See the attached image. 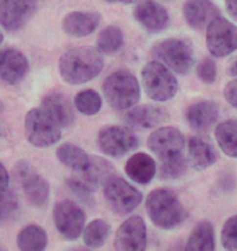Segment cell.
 <instances>
[{"label": "cell", "mask_w": 237, "mask_h": 251, "mask_svg": "<svg viewBox=\"0 0 237 251\" xmlns=\"http://www.w3.org/2000/svg\"><path fill=\"white\" fill-rule=\"evenodd\" d=\"M153 57L163 62L175 74H189L195 65V52L187 39L169 38L159 41L153 48Z\"/></svg>", "instance_id": "obj_5"}, {"label": "cell", "mask_w": 237, "mask_h": 251, "mask_svg": "<svg viewBox=\"0 0 237 251\" xmlns=\"http://www.w3.org/2000/svg\"><path fill=\"white\" fill-rule=\"evenodd\" d=\"M221 243L224 250H237V215H233L224 222L221 230Z\"/></svg>", "instance_id": "obj_34"}, {"label": "cell", "mask_w": 237, "mask_h": 251, "mask_svg": "<svg viewBox=\"0 0 237 251\" xmlns=\"http://www.w3.org/2000/svg\"><path fill=\"white\" fill-rule=\"evenodd\" d=\"M43 109H46L60 127H68L75 119L68 100L62 93H49L43 100Z\"/></svg>", "instance_id": "obj_24"}, {"label": "cell", "mask_w": 237, "mask_h": 251, "mask_svg": "<svg viewBox=\"0 0 237 251\" xmlns=\"http://www.w3.org/2000/svg\"><path fill=\"white\" fill-rule=\"evenodd\" d=\"M3 3V0H0V5H2Z\"/></svg>", "instance_id": "obj_44"}, {"label": "cell", "mask_w": 237, "mask_h": 251, "mask_svg": "<svg viewBox=\"0 0 237 251\" xmlns=\"http://www.w3.org/2000/svg\"><path fill=\"white\" fill-rule=\"evenodd\" d=\"M60 129L62 127L43 108H34L24 116V135H26L28 142L34 147L46 149L57 144L62 137Z\"/></svg>", "instance_id": "obj_6"}, {"label": "cell", "mask_w": 237, "mask_h": 251, "mask_svg": "<svg viewBox=\"0 0 237 251\" xmlns=\"http://www.w3.org/2000/svg\"><path fill=\"white\" fill-rule=\"evenodd\" d=\"M101 23V15L96 12H72L65 15L62 28L68 36L85 38L93 34Z\"/></svg>", "instance_id": "obj_18"}, {"label": "cell", "mask_w": 237, "mask_h": 251, "mask_svg": "<svg viewBox=\"0 0 237 251\" xmlns=\"http://www.w3.org/2000/svg\"><path fill=\"white\" fill-rule=\"evenodd\" d=\"M215 137L228 157L237 158V119H228L216 126Z\"/></svg>", "instance_id": "obj_25"}, {"label": "cell", "mask_w": 237, "mask_h": 251, "mask_svg": "<svg viewBox=\"0 0 237 251\" xmlns=\"http://www.w3.org/2000/svg\"><path fill=\"white\" fill-rule=\"evenodd\" d=\"M77 175L82 181H85L94 191L96 186H103L110 176H114V167L108 160H104L101 157H89L88 167Z\"/></svg>", "instance_id": "obj_23"}, {"label": "cell", "mask_w": 237, "mask_h": 251, "mask_svg": "<svg viewBox=\"0 0 237 251\" xmlns=\"http://www.w3.org/2000/svg\"><path fill=\"white\" fill-rule=\"evenodd\" d=\"M142 83L145 93L159 103L172 100L179 90L174 72L159 61H151L142 69Z\"/></svg>", "instance_id": "obj_4"}, {"label": "cell", "mask_w": 237, "mask_h": 251, "mask_svg": "<svg viewBox=\"0 0 237 251\" xmlns=\"http://www.w3.org/2000/svg\"><path fill=\"white\" fill-rule=\"evenodd\" d=\"M148 147L159 160L175 157L184 152L185 139L182 132L175 127H159L148 139Z\"/></svg>", "instance_id": "obj_12"}, {"label": "cell", "mask_w": 237, "mask_h": 251, "mask_svg": "<svg viewBox=\"0 0 237 251\" xmlns=\"http://www.w3.org/2000/svg\"><path fill=\"white\" fill-rule=\"evenodd\" d=\"M108 2H124V0H108Z\"/></svg>", "instance_id": "obj_43"}, {"label": "cell", "mask_w": 237, "mask_h": 251, "mask_svg": "<svg viewBox=\"0 0 237 251\" xmlns=\"http://www.w3.org/2000/svg\"><path fill=\"white\" fill-rule=\"evenodd\" d=\"M187 158L182 153L175 155V157L164 158L159 163V176L163 179H177L184 176L187 172Z\"/></svg>", "instance_id": "obj_32"}, {"label": "cell", "mask_w": 237, "mask_h": 251, "mask_svg": "<svg viewBox=\"0 0 237 251\" xmlns=\"http://www.w3.org/2000/svg\"><path fill=\"white\" fill-rule=\"evenodd\" d=\"M206 48L215 57L233 54L237 49V26L226 18H215L206 26Z\"/></svg>", "instance_id": "obj_9"}, {"label": "cell", "mask_w": 237, "mask_h": 251, "mask_svg": "<svg viewBox=\"0 0 237 251\" xmlns=\"http://www.w3.org/2000/svg\"><path fill=\"white\" fill-rule=\"evenodd\" d=\"M156 162L148 153H135L125 163V173L137 184H148L156 176Z\"/></svg>", "instance_id": "obj_21"}, {"label": "cell", "mask_w": 237, "mask_h": 251, "mask_svg": "<svg viewBox=\"0 0 237 251\" xmlns=\"http://www.w3.org/2000/svg\"><path fill=\"white\" fill-rule=\"evenodd\" d=\"M38 0H3L0 5V26L17 31L36 12Z\"/></svg>", "instance_id": "obj_14"}, {"label": "cell", "mask_w": 237, "mask_h": 251, "mask_svg": "<svg viewBox=\"0 0 237 251\" xmlns=\"http://www.w3.org/2000/svg\"><path fill=\"white\" fill-rule=\"evenodd\" d=\"M187 152H189L187 162L192 168L196 170V172L210 168L211 165H215L216 160H218L211 144L206 142V140L201 137H192L189 140Z\"/></svg>", "instance_id": "obj_22"}, {"label": "cell", "mask_w": 237, "mask_h": 251, "mask_svg": "<svg viewBox=\"0 0 237 251\" xmlns=\"http://www.w3.org/2000/svg\"><path fill=\"white\" fill-rule=\"evenodd\" d=\"M226 8H228L231 17L237 20V0H226Z\"/></svg>", "instance_id": "obj_38"}, {"label": "cell", "mask_w": 237, "mask_h": 251, "mask_svg": "<svg viewBox=\"0 0 237 251\" xmlns=\"http://www.w3.org/2000/svg\"><path fill=\"white\" fill-rule=\"evenodd\" d=\"M219 17V8L211 0H185L184 18L190 28L203 29Z\"/></svg>", "instance_id": "obj_17"}, {"label": "cell", "mask_w": 237, "mask_h": 251, "mask_svg": "<svg viewBox=\"0 0 237 251\" xmlns=\"http://www.w3.org/2000/svg\"><path fill=\"white\" fill-rule=\"evenodd\" d=\"M124 44V34H122V29L119 26H110L104 28L101 31L99 38H98V49L103 54H114L117 52Z\"/></svg>", "instance_id": "obj_30"}, {"label": "cell", "mask_w": 237, "mask_h": 251, "mask_svg": "<svg viewBox=\"0 0 237 251\" xmlns=\"http://www.w3.org/2000/svg\"><path fill=\"white\" fill-rule=\"evenodd\" d=\"M219 116V108L215 101L203 100V101H196L190 104L185 113V119L192 129L195 130H205L211 127Z\"/></svg>", "instance_id": "obj_20"}, {"label": "cell", "mask_w": 237, "mask_h": 251, "mask_svg": "<svg viewBox=\"0 0 237 251\" xmlns=\"http://www.w3.org/2000/svg\"><path fill=\"white\" fill-rule=\"evenodd\" d=\"M18 210V198L13 191H0V222L12 219Z\"/></svg>", "instance_id": "obj_33"}, {"label": "cell", "mask_w": 237, "mask_h": 251, "mask_svg": "<svg viewBox=\"0 0 237 251\" xmlns=\"http://www.w3.org/2000/svg\"><path fill=\"white\" fill-rule=\"evenodd\" d=\"M114 247L119 251H142L146 248V225L138 215H132L115 233Z\"/></svg>", "instance_id": "obj_13"}, {"label": "cell", "mask_w": 237, "mask_h": 251, "mask_svg": "<svg viewBox=\"0 0 237 251\" xmlns=\"http://www.w3.org/2000/svg\"><path fill=\"white\" fill-rule=\"evenodd\" d=\"M110 233V225L103 219H94L83 228V242L89 248H99L106 243Z\"/></svg>", "instance_id": "obj_29"}, {"label": "cell", "mask_w": 237, "mask_h": 251, "mask_svg": "<svg viewBox=\"0 0 237 251\" xmlns=\"http://www.w3.org/2000/svg\"><path fill=\"white\" fill-rule=\"evenodd\" d=\"M54 224L62 238L73 242L82 237L83 228L86 225V215L83 209L73 201H60L54 207Z\"/></svg>", "instance_id": "obj_7"}, {"label": "cell", "mask_w": 237, "mask_h": 251, "mask_svg": "<svg viewBox=\"0 0 237 251\" xmlns=\"http://www.w3.org/2000/svg\"><path fill=\"white\" fill-rule=\"evenodd\" d=\"M28 59L18 49L8 48L0 51V80L7 85H17L26 77Z\"/></svg>", "instance_id": "obj_16"}, {"label": "cell", "mask_w": 237, "mask_h": 251, "mask_svg": "<svg viewBox=\"0 0 237 251\" xmlns=\"http://www.w3.org/2000/svg\"><path fill=\"white\" fill-rule=\"evenodd\" d=\"M17 245L23 251H41L47 247L46 230L38 227V225H28V227L20 230Z\"/></svg>", "instance_id": "obj_28"}, {"label": "cell", "mask_w": 237, "mask_h": 251, "mask_svg": "<svg viewBox=\"0 0 237 251\" xmlns=\"http://www.w3.org/2000/svg\"><path fill=\"white\" fill-rule=\"evenodd\" d=\"M101 106H103V98L94 90H83L75 97V108L85 116L98 114L101 111Z\"/></svg>", "instance_id": "obj_31"}, {"label": "cell", "mask_w": 237, "mask_h": 251, "mask_svg": "<svg viewBox=\"0 0 237 251\" xmlns=\"http://www.w3.org/2000/svg\"><path fill=\"white\" fill-rule=\"evenodd\" d=\"M104 198L117 214H130L142 202V193L120 176H110L104 184Z\"/></svg>", "instance_id": "obj_8"}, {"label": "cell", "mask_w": 237, "mask_h": 251, "mask_svg": "<svg viewBox=\"0 0 237 251\" xmlns=\"http://www.w3.org/2000/svg\"><path fill=\"white\" fill-rule=\"evenodd\" d=\"M229 74L233 75V77H237V59L231 62V65H229Z\"/></svg>", "instance_id": "obj_39"}, {"label": "cell", "mask_w": 237, "mask_h": 251, "mask_svg": "<svg viewBox=\"0 0 237 251\" xmlns=\"http://www.w3.org/2000/svg\"><path fill=\"white\" fill-rule=\"evenodd\" d=\"M146 212L151 222L163 230H172L185 220V209L169 189L151 191L146 196Z\"/></svg>", "instance_id": "obj_2"}, {"label": "cell", "mask_w": 237, "mask_h": 251, "mask_svg": "<svg viewBox=\"0 0 237 251\" xmlns=\"http://www.w3.org/2000/svg\"><path fill=\"white\" fill-rule=\"evenodd\" d=\"M15 173L29 202L36 207H44L49 202V183L39 175L38 170L31 163L22 160L15 167Z\"/></svg>", "instance_id": "obj_11"}, {"label": "cell", "mask_w": 237, "mask_h": 251, "mask_svg": "<svg viewBox=\"0 0 237 251\" xmlns=\"http://www.w3.org/2000/svg\"><path fill=\"white\" fill-rule=\"evenodd\" d=\"M2 43H3V34H2V31H0V46H2Z\"/></svg>", "instance_id": "obj_41"}, {"label": "cell", "mask_w": 237, "mask_h": 251, "mask_svg": "<svg viewBox=\"0 0 237 251\" xmlns=\"http://www.w3.org/2000/svg\"><path fill=\"white\" fill-rule=\"evenodd\" d=\"M106 100L114 109L124 111L135 106L140 100V83L133 74L127 70L110 74L103 83Z\"/></svg>", "instance_id": "obj_3"}, {"label": "cell", "mask_w": 237, "mask_h": 251, "mask_svg": "<svg viewBox=\"0 0 237 251\" xmlns=\"http://www.w3.org/2000/svg\"><path fill=\"white\" fill-rule=\"evenodd\" d=\"M133 17L150 33H159L169 25L168 10L154 0H142L137 3L133 10Z\"/></svg>", "instance_id": "obj_15"}, {"label": "cell", "mask_w": 237, "mask_h": 251, "mask_svg": "<svg viewBox=\"0 0 237 251\" xmlns=\"http://www.w3.org/2000/svg\"><path fill=\"white\" fill-rule=\"evenodd\" d=\"M125 123L132 127L138 129H151L159 126L168 119V113L163 108L151 106V104H143V106H132L129 108V111L125 113Z\"/></svg>", "instance_id": "obj_19"}, {"label": "cell", "mask_w": 237, "mask_h": 251, "mask_svg": "<svg viewBox=\"0 0 237 251\" xmlns=\"http://www.w3.org/2000/svg\"><path fill=\"white\" fill-rule=\"evenodd\" d=\"M0 250H3V247H0Z\"/></svg>", "instance_id": "obj_45"}, {"label": "cell", "mask_w": 237, "mask_h": 251, "mask_svg": "<svg viewBox=\"0 0 237 251\" xmlns=\"http://www.w3.org/2000/svg\"><path fill=\"white\" fill-rule=\"evenodd\" d=\"M104 67L103 52L94 48H75L64 52L59 61V72L70 85H82L96 78Z\"/></svg>", "instance_id": "obj_1"}, {"label": "cell", "mask_w": 237, "mask_h": 251, "mask_svg": "<svg viewBox=\"0 0 237 251\" xmlns=\"http://www.w3.org/2000/svg\"><path fill=\"white\" fill-rule=\"evenodd\" d=\"M224 98L231 106L237 108V78H234L233 82H229L224 88Z\"/></svg>", "instance_id": "obj_36"}, {"label": "cell", "mask_w": 237, "mask_h": 251, "mask_svg": "<svg viewBox=\"0 0 237 251\" xmlns=\"http://www.w3.org/2000/svg\"><path fill=\"white\" fill-rule=\"evenodd\" d=\"M215 245V228L211 222H200L192 230L189 242L185 245L187 251H213Z\"/></svg>", "instance_id": "obj_26"}, {"label": "cell", "mask_w": 237, "mask_h": 251, "mask_svg": "<svg viewBox=\"0 0 237 251\" xmlns=\"http://www.w3.org/2000/svg\"><path fill=\"white\" fill-rule=\"evenodd\" d=\"M216 74H218V70H216V64L213 59H203L196 65V75L205 83H213L216 80Z\"/></svg>", "instance_id": "obj_35"}, {"label": "cell", "mask_w": 237, "mask_h": 251, "mask_svg": "<svg viewBox=\"0 0 237 251\" xmlns=\"http://www.w3.org/2000/svg\"><path fill=\"white\" fill-rule=\"evenodd\" d=\"M8 184H10L8 172H7V168H5L2 163H0V191H7Z\"/></svg>", "instance_id": "obj_37"}, {"label": "cell", "mask_w": 237, "mask_h": 251, "mask_svg": "<svg viewBox=\"0 0 237 251\" xmlns=\"http://www.w3.org/2000/svg\"><path fill=\"white\" fill-rule=\"evenodd\" d=\"M57 158L60 163L73 170L75 173L83 172L89 163V155L73 144H62L57 149Z\"/></svg>", "instance_id": "obj_27"}, {"label": "cell", "mask_w": 237, "mask_h": 251, "mask_svg": "<svg viewBox=\"0 0 237 251\" xmlns=\"http://www.w3.org/2000/svg\"><path fill=\"white\" fill-rule=\"evenodd\" d=\"M3 111V104H2V101H0V113Z\"/></svg>", "instance_id": "obj_42"}, {"label": "cell", "mask_w": 237, "mask_h": 251, "mask_svg": "<svg viewBox=\"0 0 237 251\" xmlns=\"http://www.w3.org/2000/svg\"><path fill=\"white\" fill-rule=\"evenodd\" d=\"M135 2H138V0H124V3H135Z\"/></svg>", "instance_id": "obj_40"}, {"label": "cell", "mask_w": 237, "mask_h": 251, "mask_svg": "<svg viewBox=\"0 0 237 251\" xmlns=\"http://www.w3.org/2000/svg\"><path fill=\"white\" fill-rule=\"evenodd\" d=\"M98 147L108 157H122L138 147V139L124 126H106L98 134Z\"/></svg>", "instance_id": "obj_10"}]
</instances>
